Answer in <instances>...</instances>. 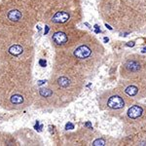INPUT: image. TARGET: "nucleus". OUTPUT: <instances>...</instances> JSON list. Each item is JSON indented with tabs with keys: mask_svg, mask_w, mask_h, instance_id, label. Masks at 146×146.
<instances>
[{
	"mask_svg": "<svg viewBox=\"0 0 146 146\" xmlns=\"http://www.w3.org/2000/svg\"><path fill=\"white\" fill-rule=\"evenodd\" d=\"M8 19L14 22H18L22 19V13L19 10H12L8 13Z\"/></svg>",
	"mask_w": 146,
	"mask_h": 146,
	"instance_id": "nucleus-6",
	"label": "nucleus"
},
{
	"mask_svg": "<svg viewBox=\"0 0 146 146\" xmlns=\"http://www.w3.org/2000/svg\"><path fill=\"white\" fill-rule=\"evenodd\" d=\"M11 100H12V102H13L14 104H21L22 102V97L20 96V95H15L11 98Z\"/></svg>",
	"mask_w": 146,
	"mask_h": 146,
	"instance_id": "nucleus-11",
	"label": "nucleus"
},
{
	"mask_svg": "<svg viewBox=\"0 0 146 146\" xmlns=\"http://www.w3.org/2000/svg\"><path fill=\"white\" fill-rule=\"evenodd\" d=\"M39 93L42 96V97H51V96L53 95V92H52L51 90H49V89H40Z\"/></svg>",
	"mask_w": 146,
	"mask_h": 146,
	"instance_id": "nucleus-10",
	"label": "nucleus"
},
{
	"mask_svg": "<svg viewBox=\"0 0 146 146\" xmlns=\"http://www.w3.org/2000/svg\"><path fill=\"white\" fill-rule=\"evenodd\" d=\"M126 93L130 96V97H133V96H135L138 92V89L135 87V86H128V88L126 89Z\"/></svg>",
	"mask_w": 146,
	"mask_h": 146,
	"instance_id": "nucleus-8",
	"label": "nucleus"
},
{
	"mask_svg": "<svg viewBox=\"0 0 146 146\" xmlns=\"http://www.w3.org/2000/svg\"><path fill=\"white\" fill-rule=\"evenodd\" d=\"M58 83L62 88H66V87H68L69 84H70V81L67 79L66 77H61V78H58Z\"/></svg>",
	"mask_w": 146,
	"mask_h": 146,
	"instance_id": "nucleus-9",
	"label": "nucleus"
},
{
	"mask_svg": "<svg viewBox=\"0 0 146 146\" xmlns=\"http://www.w3.org/2000/svg\"><path fill=\"white\" fill-rule=\"evenodd\" d=\"M68 19H69V15L66 12H58L53 17V22L57 23H63L67 22Z\"/></svg>",
	"mask_w": 146,
	"mask_h": 146,
	"instance_id": "nucleus-5",
	"label": "nucleus"
},
{
	"mask_svg": "<svg viewBox=\"0 0 146 146\" xmlns=\"http://www.w3.org/2000/svg\"><path fill=\"white\" fill-rule=\"evenodd\" d=\"M142 52H143V53H145V52H146V48L143 49V51H142Z\"/></svg>",
	"mask_w": 146,
	"mask_h": 146,
	"instance_id": "nucleus-20",
	"label": "nucleus"
},
{
	"mask_svg": "<svg viewBox=\"0 0 146 146\" xmlns=\"http://www.w3.org/2000/svg\"><path fill=\"white\" fill-rule=\"evenodd\" d=\"M91 54H92L91 49L89 48L88 46H86V45H82V46L78 47L75 50V52H74L75 57H77L78 58H81V59L89 58L91 56Z\"/></svg>",
	"mask_w": 146,
	"mask_h": 146,
	"instance_id": "nucleus-2",
	"label": "nucleus"
},
{
	"mask_svg": "<svg viewBox=\"0 0 146 146\" xmlns=\"http://www.w3.org/2000/svg\"><path fill=\"white\" fill-rule=\"evenodd\" d=\"M105 27H106L107 28L109 29V30H112V27H111L110 25H109V24H107V23H105Z\"/></svg>",
	"mask_w": 146,
	"mask_h": 146,
	"instance_id": "nucleus-16",
	"label": "nucleus"
},
{
	"mask_svg": "<svg viewBox=\"0 0 146 146\" xmlns=\"http://www.w3.org/2000/svg\"><path fill=\"white\" fill-rule=\"evenodd\" d=\"M143 113V109L138 105L132 106L128 111V116L132 119H136L138 117H140Z\"/></svg>",
	"mask_w": 146,
	"mask_h": 146,
	"instance_id": "nucleus-3",
	"label": "nucleus"
},
{
	"mask_svg": "<svg viewBox=\"0 0 146 146\" xmlns=\"http://www.w3.org/2000/svg\"><path fill=\"white\" fill-rule=\"evenodd\" d=\"M128 47H133L134 46V42H128V44H127Z\"/></svg>",
	"mask_w": 146,
	"mask_h": 146,
	"instance_id": "nucleus-14",
	"label": "nucleus"
},
{
	"mask_svg": "<svg viewBox=\"0 0 146 146\" xmlns=\"http://www.w3.org/2000/svg\"><path fill=\"white\" fill-rule=\"evenodd\" d=\"M104 42H108V41H109V39H108V38H107V37H104Z\"/></svg>",
	"mask_w": 146,
	"mask_h": 146,
	"instance_id": "nucleus-19",
	"label": "nucleus"
},
{
	"mask_svg": "<svg viewBox=\"0 0 146 146\" xmlns=\"http://www.w3.org/2000/svg\"><path fill=\"white\" fill-rule=\"evenodd\" d=\"M107 106L112 109H121L125 106V102L123 98L119 96H113L111 97L107 101Z\"/></svg>",
	"mask_w": 146,
	"mask_h": 146,
	"instance_id": "nucleus-1",
	"label": "nucleus"
},
{
	"mask_svg": "<svg viewBox=\"0 0 146 146\" xmlns=\"http://www.w3.org/2000/svg\"><path fill=\"white\" fill-rule=\"evenodd\" d=\"M126 68L130 71H133V72H135V71H138L140 69V65L139 63L134 61H131V62H128L126 63Z\"/></svg>",
	"mask_w": 146,
	"mask_h": 146,
	"instance_id": "nucleus-7",
	"label": "nucleus"
},
{
	"mask_svg": "<svg viewBox=\"0 0 146 146\" xmlns=\"http://www.w3.org/2000/svg\"><path fill=\"white\" fill-rule=\"evenodd\" d=\"M45 82H46V81H39V82H38V85H42V84H44Z\"/></svg>",
	"mask_w": 146,
	"mask_h": 146,
	"instance_id": "nucleus-18",
	"label": "nucleus"
},
{
	"mask_svg": "<svg viewBox=\"0 0 146 146\" xmlns=\"http://www.w3.org/2000/svg\"><path fill=\"white\" fill-rule=\"evenodd\" d=\"M66 128L67 130H68V128H69V130H72V128H74V126L71 124V123H68V124H66Z\"/></svg>",
	"mask_w": 146,
	"mask_h": 146,
	"instance_id": "nucleus-13",
	"label": "nucleus"
},
{
	"mask_svg": "<svg viewBox=\"0 0 146 146\" xmlns=\"http://www.w3.org/2000/svg\"><path fill=\"white\" fill-rule=\"evenodd\" d=\"M93 146H103L105 145V141L103 140V139H97V140H95L93 143Z\"/></svg>",
	"mask_w": 146,
	"mask_h": 146,
	"instance_id": "nucleus-12",
	"label": "nucleus"
},
{
	"mask_svg": "<svg viewBox=\"0 0 146 146\" xmlns=\"http://www.w3.org/2000/svg\"><path fill=\"white\" fill-rule=\"evenodd\" d=\"M39 62H40V64H41L42 66H45V65H46V62H45V61H43V59H41Z\"/></svg>",
	"mask_w": 146,
	"mask_h": 146,
	"instance_id": "nucleus-15",
	"label": "nucleus"
},
{
	"mask_svg": "<svg viewBox=\"0 0 146 146\" xmlns=\"http://www.w3.org/2000/svg\"><path fill=\"white\" fill-rule=\"evenodd\" d=\"M86 127H89V128H92V125L90 124V123H86Z\"/></svg>",
	"mask_w": 146,
	"mask_h": 146,
	"instance_id": "nucleus-17",
	"label": "nucleus"
},
{
	"mask_svg": "<svg viewBox=\"0 0 146 146\" xmlns=\"http://www.w3.org/2000/svg\"><path fill=\"white\" fill-rule=\"evenodd\" d=\"M53 40H54V42L58 45L64 44L67 41V35L64 32L58 31V32H56L53 35Z\"/></svg>",
	"mask_w": 146,
	"mask_h": 146,
	"instance_id": "nucleus-4",
	"label": "nucleus"
}]
</instances>
